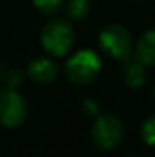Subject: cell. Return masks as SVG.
Wrapping results in <instances>:
<instances>
[{"instance_id": "obj_1", "label": "cell", "mask_w": 155, "mask_h": 157, "mask_svg": "<svg viewBox=\"0 0 155 157\" xmlns=\"http://www.w3.org/2000/svg\"><path fill=\"white\" fill-rule=\"evenodd\" d=\"M40 41L44 51L53 56L67 55L75 43V31L72 23L62 18L49 20L40 32Z\"/></svg>"}, {"instance_id": "obj_2", "label": "cell", "mask_w": 155, "mask_h": 157, "mask_svg": "<svg viewBox=\"0 0 155 157\" xmlns=\"http://www.w3.org/2000/svg\"><path fill=\"white\" fill-rule=\"evenodd\" d=\"M101 66H102L101 58L96 53L90 49H84L73 53L67 59L64 72L70 82L76 86H87L98 78Z\"/></svg>"}, {"instance_id": "obj_3", "label": "cell", "mask_w": 155, "mask_h": 157, "mask_svg": "<svg viewBox=\"0 0 155 157\" xmlns=\"http://www.w3.org/2000/svg\"><path fill=\"white\" fill-rule=\"evenodd\" d=\"M123 136H125V127L117 116L102 114L96 117L91 128V139L99 150L108 151L116 148L122 142Z\"/></svg>"}, {"instance_id": "obj_4", "label": "cell", "mask_w": 155, "mask_h": 157, "mask_svg": "<svg viewBox=\"0 0 155 157\" xmlns=\"http://www.w3.org/2000/svg\"><path fill=\"white\" fill-rule=\"evenodd\" d=\"M99 44L106 55L120 61L128 59L132 52L131 34L120 25L106 26L99 35Z\"/></svg>"}, {"instance_id": "obj_5", "label": "cell", "mask_w": 155, "mask_h": 157, "mask_svg": "<svg viewBox=\"0 0 155 157\" xmlns=\"http://www.w3.org/2000/svg\"><path fill=\"white\" fill-rule=\"evenodd\" d=\"M28 117V104L15 89L0 90V125L5 128H17Z\"/></svg>"}, {"instance_id": "obj_6", "label": "cell", "mask_w": 155, "mask_h": 157, "mask_svg": "<svg viewBox=\"0 0 155 157\" xmlns=\"http://www.w3.org/2000/svg\"><path fill=\"white\" fill-rule=\"evenodd\" d=\"M28 76L37 84H49L56 79L59 73L58 64L46 56H37L28 64Z\"/></svg>"}, {"instance_id": "obj_7", "label": "cell", "mask_w": 155, "mask_h": 157, "mask_svg": "<svg viewBox=\"0 0 155 157\" xmlns=\"http://www.w3.org/2000/svg\"><path fill=\"white\" fill-rule=\"evenodd\" d=\"M125 67H123V72H122V78H123V82L131 87V89H138L142 86H145V82L148 81V70H146V66L138 61L137 58L135 59H125Z\"/></svg>"}, {"instance_id": "obj_8", "label": "cell", "mask_w": 155, "mask_h": 157, "mask_svg": "<svg viewBox=\"0 0 155 157\" xmlns=\"http://www.w3.org/2000/svg\"><path fill=\"white\" fill-rule=\"evenodd\" d=\"M135 58L145 66H155V29L142 35L135 46Z\"/></svg>"}, {"instance_id": "obj_9", "label": "cell", "mask_w": 155, "mask_h": 157, "mask_svg": "<svg viewBox=\"0 0 155 157\" xmlns=\"http://www.w3.org/2000/svg\"><path fill=\"white\" fill-rule=\"evenodd\" d=\"M65 14L72 21H82L90 14L88 0H68L65 6Z\"/></svg>"}, {"instance_id": "obj_10", "label": "cell", "mask_w": 155, "mask_h": 157, "mask_svg": "<svg viewBox=\"0 0 155 157\" xmlns=\"http://www.w3.org/2000/svg\"><path fill=\"white\" fill-rule=\"evenodd\" d=\"M32 3L44 15H55L62 6V0H32Z\"/></svg>"}, {"instance_id": "obj_11", "label": "cell", "mask_w": 155, "mask_h": 157, "mask_svg": "<svg viewBox=\"0 0 155 157\" xmlns=\"http://www.w3.org/2000/svg\"><path fill=\"white\" fill-rule=\"evenodd\" d=\"M142 139L148 144V145H152L155 147V114L149 116L143 125H142Z\"/></svg>"}, {"instance_id": "obj_12", "label": "cell", "mask_w": 155, "mask_h": 157, "mask_svg": "<svg viewBox=\"0 0 155 157\" xmlns=\"http://www.w3.org/2000/svg\"><path fill=\"white\" fill-rule=\"evenodd\" d=\"M21 79H23V73H21L20 69L15 67V69L8 72V75L5 78V82H6V86L9 89H15V87H18L21 84Z\"/></svg>"}, {"instance_id": "obj_13", "label": "cell", "mask_w": 155, "mask_h": 157, "mask_svg": "<svg viewBox=\"0 0 155 157\" xmlns=\"http://www.w3.org/2000/svg\"><path fill=\"white\" fill-rule=\"evenodd\" d=\"M84 110H85V113L94 116V114L99 113V104L96 101H93V99H85L84 101Z\"/></svg>"}, {"instance_id": "obj_14", "label": "cell", "mask_w": 155, "mask_h": 157, "mask_svg": "<svg viewBox=\"0 0 155 157\" xmlns=\"http://www.w3.org/2000/svg\"><path fill=\"white\" fill-rule=\"evenodd\" d=\"M154 99H155V87H154Z\"/></svg>"}, {"instance_id": "obj_15", "label": "cell", "mask_w": 155, "mask_h": 157, "mask_svg": "<svg viewBox=\"0 0 155 157\" xmlns=\"http://www.w3.org/2000/svg\"><path fill=\"white\" fill-rule=\"evenodd\" d=\"M34 157H40V156H34Z\"/></svg>"}, {"instance_id": "obj_16", "label": "cell", "mask_w": 155, "mask_h": 157, "mask_svg": "<svg viewBox=\"0 0 155 157\" xmlns=\"http://www.w3.org/2000/svg\"><path fill=\"white\" fill-rule=\"evenodd\" d=\"M131 157H137V156H131Z\"/></svg>"}]
</instances>
